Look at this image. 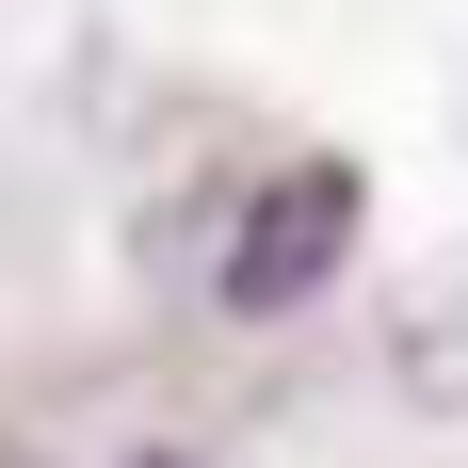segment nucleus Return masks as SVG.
Masks as SVG:
<instances>
[{
    "label": "nucleus",
    "instance_id": "nucleus-1",
    "mask_svg": "<svg viewBox=\"0 0 468 468\" xmlns=\"http://www.w3.org/2000/svg\"><path fill=\"white\" fill-rule=\"evenodd\" d=\"M356 259V162H291L259 210H242V242H227V307L242 324H275V307H307V291Z\"/></svg>",
    "mask_w": 468,
    "mask_h": 468
},
{
    "label": "nucleus",
    "instance_id": "nucleus-2",
    "mask_svg": "<svg viewBox=\"0 0 468 468\" xmlns=\"http://www.w3.org/2000/svg\"><path fill=\"white\" fill-rule=\"evenodd\" d=\"M388 372L420 388L436 420H468V259H436V275L388 307Z\"/></svg>",
    "mask_w": 468,
    "mask_h": 468
},
{
    "label": "nucleus",
    "instance_id": "nucleus-3",
    "mask_svg": "<svg viewBox=\"0 0 468 468\" xmlns=\"http://www.w3.org/2000/svg\"><path fill=\"white\" fill-rule=\"evenodd\" d=\"M145 468H194V452H145Z\"/></svg>",
    "mask_w": 468,
    "mask_h": 468
}]
</instances>
